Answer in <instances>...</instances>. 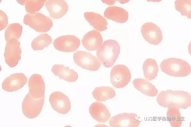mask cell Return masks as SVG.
I'll return each mask as SVG.
<instances>
[{"label": "cell", "instance_id": "obj_10", "mask_svg": "<svg viewBox=\"0 0 191 127\" xmlns=\"http://www.w3.org/2000/svg\"><path fill=\"white\" fill-rule=\"evenodd\" d=\"M138 116L133 113L119 114L111 117L109 125L111 127H138L141 122Z\"/></svg>", "mask_w": 191, "mask_h": 127}, {"label": "cell", "instance_id": "obj_25", "mask_svg": "<svg viewBox=\"0 0 191 127\" xmlns=\"http://www.w3.org/2000/svg\"><path fill=\"white\" fill-rule=\"evenodd\" d=\"M22 29V26L18 23L10 24L6 29L4 34L7 42L12 39L18 40L21 36Z\"/></svg>", "mask_w": 191, "mask_h": 127}, {"label": "cell", "instance_id": "obj_29", "mask_svg": "<svg viewBox=\"0 0 191 127\" xmlns=\"http://www.w3.org/2000/svg\"><path fill=\"white\" fill-rule=\"evenodd\" d=\"M8 24V18L5 13L1 10H0V29H4Z\"/></svg>", "mask_w": 191, "mask_h": 127}, {"label": "cell", "instance_id": "obj_23", "mask_svg": "<svg viewBox=\"0 0 191 127\" xmlns=\"http://www.w3.org/2000/svg\"><path fill=\"white\" fill-rule=\"evenodd\" d=\"M143 73L145 78L151 81L157 76L158 67L156 60L152 59H147L144 62L143 65Z\"/></svg>", "mask_w": 191, "mask_h": 127}, {"label": "cell", "instance_id": "obj_11", "mask_svg": "<svg viewBox=\"0 0 191 127\" xmlns=\"http://www.w3.org/2000/svg\"><path fill=\"white\" fill-rule=\"evenodd\" d=\"M54 47L57 50L64 52H72L76 51L80 46V39L73 35L60 36L53 42Z\"/></svg>", "mask_w": 191, "mask_h": 127}, {"label": "cell", "instance_id": "obj_12", "mask_svg": "<svg viewBox=\"0 0 191 127\" xmlns=\"http://www.w3.org/2000/svg\"><path fill=\"white\" fill-rule=\"evenodd\" d=\"M49 101L54 110L59 114H66L71 109V104L68 97L62 92H55L50 95Z\"/></svg>", "mask_w": 191, "mask_h": 127}, {"label": "cell", "instance_id": "obj_5", "mask_svg": "<svg viewBox=\"0 0 191 127\" xmlns=\"http://www.w3.org/2000/svg\"><path fill=\"white\" fill-rule=\"evenodd\" d=\"M112 85L118 88H123L129 83L131 74L128 68L123 65H117L112 68L110 74Z\"/></svg>", "mask_w": 191, "mask_h": 127}, {"label": "cell", "instance_id": "obj_27", "mask_svg": "<svg viewBox=\"0 0 191 127\" xmlns=\"http://www.w3.org/2000/svg\"><path fill=\"white\" fill-rule=\"evenodd\" d=\"M167 117L171 127L181 126L182 118L179 109L174 107L168 108Z\"/></svg>", "mask_w": 191, "mask_h": 127}, {"label": "cell", "instance_id": "obj_15", "mask_svg": "<svg viewBox=\"0 0 191 127\" xmlns=\"http://www.w3.org/2000/svg\"><path fill=\"white\" fill-rule=\"evenodd\" d=\"M45 6L50 17L54 19L62 17L68 9L67 4L63 0H47L45 3Z\"/></svg>", "mask_w": 191, "mask_h": 127}, {"label": "cell", "instance_id": "obj_18", "mask_svg": "<svg viewBox=\"0 0 191 127\" xmlns=\"http://www.w3.org/2000/svg\"><path fill=\"white\" fill-rule=\"evenodd\" d=\"M104 17L117 23H124L128 19L127 12L122 7L117 6H110L105 10Z\"/></svg>", "mask_w": 191, "mask_h": 127}, {"label": "cell", "instance_id": "obj_21", "mask_svg": "<svg viewBox=\"0 0 191 127\" xmlns=\"http://www.w3.org/2000/svg\"><path fill=\"white\" fill-rule=\"evenodd\" d=\"M84 17L95 29L100 32L107 29V22L100 14L93 12H86L84 13Z\"/></svg>", "mask_w": 191, "mask_h": 127}, {"label": "cell", "instance_id": "obj_14", "mask_svg": "<svg viewBox=\"0 0 191 127\" xmlns=\"http://www.w3.org/2000/svg\"><path fill=\"white\" fill-rule=\"evenodd\" d=\"M29 93L35 99L44 97L45 85L42 77L37 74L32 75L28 81Z\"/></svg>", "mask_w": 191, "mask_h": 127}, {"label": "cell", "instance_id": "obj_6", "mask_svg": "<svg viewBox=\"0 0 191 127\" xmlns=\"http://www.w3.org/2000/svg\"><path fill=\"white\" fill-rule=\"evenodd\" d=\"M44 97L35 99L28 92L22 103V110L23 115L27 118L33 119L40 113L44 104Z\"/></svg>", "mask_w": 191, "mask_h": 127}, {"label": "cell", "instance_id": "obj_16", "mask_svg": "<svg viewBox=\"0 0 191 127\" xmlns=\"http://www.w3.org/2000/svg\"><path fill=\"white\" fill-rule=\"evenodd\" d=\"M82 44L87 50L94 51L98 50L102 45L103 39L101 33L93 30L86 33L83 37Z\"/></svg>", "mask_w": 191, "mask_h": 127}, {"label": "cell", "instance_id": "obj_17", "mask_svg": "<svg viewBox=\"0 0 191 127\" xmlns=\"http://www.w3.org/2000/svg\"><path fill=\"white\" fill-rule=\"evenodd\" d=\"M89 112L91 117L99 123H105L111 116L106 106L103 103L98 102L91 104L89 108Z\"/></svg>", "mask_w": 191, "mask_h": 127}, {"label": "cell", "instance_id": "obj_8", "mask_svg": "<svg viewBox=\"0 0 191 127\" xmlns=\"http://www.w3.org/2000/svg\"><path fill=\"white\" fill-rule=\"evenodd\" d=\"M20 44L17 40L15 39L7 42L4 56L6 63L11 68L16 66L21 59Z\"/></svg>", "mask_w": 191, "mask_h": 127}, {"label": "cell", "instance_id": "obj_4", "mask_svg": "<svg viewBox=\"0 0 191 127\" xmlns=\"http://www.w3.org/2000/svg\"><path fill=\"white\" fill-rule=\"evenodd\" d=\"M23 23L39 32H47L53 26L50 18L39 12L27 14L24 17Z\"/></svg>", "mask_w": 191, "mask_h": 127}, {"label": "cell", "instance_id": "obj_9", "mask_svg": "<svg viewBox=\"0 0 191 127\" xmlns=\"http://www.w3.org/2000/svg\"><path fill=\"white\" fill-rule=\"evenodd\" d=\"M141 32L145 40L152 45L159 44L163 39L161 29L152 22L144 23L141 28Z\"/></svg>", "mask_w": 191, "mask_h": 127}, {"label": "cell", "instance_id": "obj_26", "mask_svg": "<svg viewBox=\"0 0 191 127\" xmlns=\"http://www.w3.org/2000/svg\"><path fill=\"white\" fill-rule=\"evenodd\" d=\"M51 37L47 34H41L34 38L31 43V47L34 50H41L52 43Z\"/></svg>", "mask_w": 191, "mask_h": 127}, {"label": "cell", "instance_id": "obj_2", "mask_svg": "<svg viewBox=\"0 0 191 127\" xmlns=\"http://www.w3.org/2000/svg\"><path fill=\"white\" fill-rule=\"evenodd\" d=\"M120 53V46L116 40H108L105 41L96 51V56L102 65L108 68L113 66Z\"/></svg>", "mask_w": 191, "mask_h": 127}, {"label": "cell", "instance_id": "obj_3", "mask_svg": "<svg viewBox=\"0 0 191 127\" xmlns=\"http://www.w3.org/2000/svg\"><path fill=\"white\" fill-rule=\"evenodd\" d=\"M160 67L162 71L169 76L183 77L189 75L191 72L190 65L187 61L175 58L163 60Z\"/></svg>", "mask_w": 191, "mask_h": 127}, {"label": "cell", "instance_id": "obj_1", "mask_svg": "<svg viewBox=\"0 0 191 127\" xmlns=\"http://www.w3.org/2000/svg\"><path fill=\"white\" fill-rule=\"evenodd\" d=\"M156 101L159 105L164 108L186 109L191 105L190 94L184 91H161L157 96Z\"/></svg>", "mask_w": 191, "mask_h": 127}, {"label": "cell", "instance_id": "obj_19", "mask_svg": "<svg viewBox=\"0 0 191 127\" xmlns=\"http://www.w3.org/2000/svg\"><path fill=\"white\" fill-rule=\"evenodd\" d=\"M52 72L61 79L69 82H75L77 80L78 74L73 69L65 67L63 65H55L51 69Z\"/></svg>", "mask_w": 191, "mask_h": 127}, {"label": "cell", "instance_id": "obj_24", "mask_svg": "<svg viewBox=\"0 0 191 127\" xmlns=\"http://www.w3.org/2000/svg\"><path fill=\"white\" fill-rule=\"evenodd\" d=\"M21 5H25L27 12L30 14H34L39 11L44 5L46 0H17Z\"/></svg>", "mask_w": 191, "mask_h": 127}, {"label": "cell", "instance_id": "obj_7", "mask_svg": "<svg viewBox=\"0 0 191 127\" xmlns=\"http://www.w3.org/2000/svg\"><path fill=\"white\" fill-rule=\"evenodd\" d=\"M73 58L78 65L90 71H96L101 66V62L97 57L86 51H78L75 52Z\"/></svg>", "mask_w": 191, "mask_h": 127}, {"label": "cell", "instance_id": "obj_13", "mask_svg": "<svg viewBox=\"0 0 191 127\" xmlns=\"http://www.w3.org/2000/svg\"><path fill=\"white\" fill-rule=\"evenodd\" d=\"M27 78L22 73L12 74L6 78L2 84L4 90L12 92L21 88L27 83Z\"/></svg>", "mask_w": 191, "mask_h": 127}, {"label": "cell", "instance_id": "obj_22", "mask_svg": "<svg viewBox=\"0 0 191 127\" xmlns=\"http://www.w3.org/2000/svg\"><path fill=\"white\" fill-rule=\"evenodd\" d=\"M93 98L97 101L102 102L113 98L115 96L114 90L112 87L101 86L95 88L92 92Z\"/></svg>", "mask_w": 191, "mask_h": 127}, {"label": "cell", "instance_id": "obj_20", "mask_svg": "<svg viewBox=\"0 0 191 127\" xmlns=\"http://www.w3.org/2000/svg\"><path fill=\"white\" fill-rule=\"evenodd\" d=\"M133 84L136 89L146 95L155 97L158 94V90L155 86L145 79H135Z\"/></svg>", "mask_w": 191, "mask_h": 127}, {"label": "cell", "instance_id": "obj_28", "mask_svg": "<svg viewBox=\"0 0 191 127\" xmlns=\"http://www.w3.org/2000/svg\"><path fill=\"white\" fill-rule=\"evenodd\" d=\"M174 3L176 10L180 12L182 15L185 16L188 18H191V0H177Z\"/></svg>", "mask_w": 191, "mask_h": 127}]
</instances>
